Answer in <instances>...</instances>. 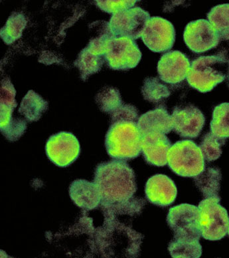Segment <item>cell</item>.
<instances>
[{"instance_id":"cell-1","label":"cell","mask_w":229,"mask_h":258,"mask_svg":"<svg viewBox=\"0 0 229 258\" xmlns=\"http://www.w3.org/2000/svg\"><path fill=\"white\" fill-rule=\"evenodd\" d=\"M94 183L101 195V203L107 207L129 203L137 190L134 171L121 160L99 164Z\"/></svg>"},{"instance_id":"cell-2","label":"cell","mask_w":229,"mask_h":258,"mask_svg":"<svg viewBox=\"0 0 229 258\" xmlns=\"http://www.w3.org/2000/svg\"><path fill=\"white\" fill-rule=\"evenodd\" d=\"M141 138L136 122L124 120L112 123L105 139L108 155L121 161L137 158L141 153Z\"/></svg>"},{"instance_id":"cell-3","label":"cell","mask_w":229,"mask_h":258,"mask_svg":"<svg viewBox=\"0 0 229 258\" xmlns=\"http://www.w3.org/2000/svg\"><path fill=\"white\" fill-rule=\"evenodd\" d=\"M227 70L228 64L218 56H201L191 62L187 82L199 92H209L225 80Z\"/></svg>"},{"instance_id":"cell-4","label":"cell","mask_w":229,"mask_h":258,"mask_svg":"<svg viewBox=\"0 0 229 258\" xmlns=\"http://www.w3.org/2000/svg\"><path fill=\"white\" fill-rule=\"evenodd\" d=\"M169 167L182 177L194 178L205 169V159L199 147L193 141H178L168 154Z\"/></svg>"},{"instance_id":"cell-5","label":"cell","mask_w":229,"mask_h":258,"mask_svg":"<svg viewBox=\"0 0 229 258\" xmlns=\"http://www.w3.org/2000/svg\"><path fill=\"white\" fill-rule=\"evenodd\" d=\"M220 198L212 197L199 203V226L201 236L205 240H221L228 233L227 211L220 205Z\"/></svg>"},{"instance_id":"cell-6","label":"cell","mask_w":229,"mask_h":258,"mask_svg":"<svg viewBox=\"0 0 229 258\" xmlns=\"http://www.w3.org/2000/svg\"><path fill=\"white\" fill-rule=\"evenodd\" d=\"M199 218V207L182 204L171 208L168 214L167 222L174 231V238L200 240L201 233Z\"/></svg>"},{"instance_id":"cell-7","label":"cell","mask_w":229,"mask_h":258,"mask_svg":"<svg viewBox=\"0 0 229 258\" xmlns=\"http://www.w3.org/2000/svg\"><path fill=\"white\" fill-rule=\"evenodd\" d=\"M141 58L140 50L132 39L116 37L108 43L105 59L112 70H131L136 68Z\"/></svg>"},{"instance_id":"cell-8","label":"cell","mask_w":229,"mask_h":258,"mask_svg":"<svg viewBox=\"0 0 229 258\" xmlns=\"http://www.w3.org/2000/svg\"><path fill=\"white\" fill-rule=\"evenodd\" d=\"M149 19L148 12L142 8L135 7L114 14L109 24L115 37H128L135 40L141 37Z\"/></svg>"},{"instance_id":"cell-9","label":"cell","mask_w":229,"mask_h":258,"mask_svg":"<svg viewBox=\"0 0 229 258\" xmlns=\"http://www.w3.org/2000/svg\"><path fill=\"white\" fill-rule=\"evenodd\" d=\"M141 39L151 51L163 53L170 51L176 40V31L173 24L161 17H152L147 21Z\"/></svg>"},{"instance_id":"cell-10","label":"cell","mask_w":229,"mask_h":258,"mask_svg":"<svg viewBox=\"0 0 229 258\" xmlns=\"http://www.w3.org/2000/svg\"><path fill=\"white\" fill-rule=\"evenodd\" d=\"M46 154L50 161L59 167H66L80 155L78 139L71 133L60 132L51 136L45 146Z\"/></svg>"},{"instance_id":"cell-11","label":"cell","mask_w":229,"mask_h":258,"mask_svg":"<svg viewBox=\"0 0 229 258\" xmlns=\"http://www.w3.org/2000/svg\"><path fill=\"white\" fill-rule=\"evenodd\" d=\"M183 39L191 51L202 53L216 48L219 43L218 33L209 21L198 20L185 27Z\"/></svg>"},{"instance_id":"cell-12","label":"cell","mask_w":229,"mask_h":258,"mask_svg":"<svg viewBox=\"0 0 229 258\" xmlns=\"http://www.w3.org/2000/svg\"><path fill=\"white\" fill-rule=\"evenodd\" d=\"M172 117L173 131L182 138H197L205 122L203 113L193 105L175 107Z\"/></svg>"},{"instance_id":"cell-13","label":"cell","mask_w":229,"mask_h":258,"mask_svg":"<svg viewBox=\"0 0 229 258\" xmlns=\"http://www.w3.org/2000/svg\"><path fill=\"white\" fill-rule=\"evenodd\" d=\"M191 63L188 57L180 51L164 54L158 64L160 78L169 84H178L187 78Z\"/></svg>"},{"instance_id":"cell-14","label":"cell","mask_w":229,"mask_h":258,"mask_svg":"<svg viewBox=\"0 0 229 258\" xmlns=\"http://www.w3.org/2000/svg\"><path fill=\"white\" fill-rule=\"evenodd\" d=\"M145 195L149 202L166 207L176 201L178 189L174 181L164 174H156L147 180Z\"/></svg>"},{"instance_id":"cell-15","label":"cell","mask_w":229,"mask_h":258,"mask_svg":"<svg viewBox=\"0 0 229 258\" xmlns=\"http://www.w3.org/2000/svg\"><path fill=\"white\" fill-rule=\"evenodd\" d=\"M172 146L170 139L162 133H148L141 138V152L145 161L150 165L166 166Z\"/></svg>"},{"instance_id":"cell-16","label":"cell","mask_w":229,"mask_h":258,"mask_svg":"<svg viewBox=\"0 0 229 258\" xmlns=\"http://www.w3.org/2000/svg\"><path fill=\"white\" fill-rule=\"evenodd\" d=\"M137 125L141 137L151 133L167 135L173 130L172 115L165 107H158L140 116Z\"/></svg>"},{"instance_id":"cell-17","label":"cell","mask_w":229,"mask_h":258,"mask_svg":"<svg viewBox=\"0 0 229 258\" xmlns=\"http://www.w3.org/2000/svg\"><path fill=\"white\" fill-rule=\"evenodd\" d=\"M70 197L81 209L93 210L101 203V197L95 183L85 180L74 181L69 188Z\"/></svg>"},{"instance_id":"cell-18","label":"cell","mask_w":229,"mask_h":258,"mask_svg":"<svg viewBox=\"0 0 229 258\" xmlns=\"http://www.w3.org/2000/svg\"><path fill=\"white\" fill-rule=\"evenodd\" d=\"M16 107L1 103V132L10 141L18 140L27 128L24 120L12 117Z\"/></svg>"},{"instance_id":"cell-19","label":"cell","mask_w":229,"mask_h":258,"mask_svg":"<svg viewBox=\"0 0 229 258\" xmlns=\"http://www.w3.org/2000/svg\"><path fill=\"white\" fill-rule=\"evenodd\" d=\"M105 61V56L99 55L87 46L79 53L74 66L79 69L81 79L86 81L92 75L100 72Z\"/></svg>"},{"instance_id":"cell-20","label":"cell","mask_w":229,"mask_h":258,"mask_svg":"<svg viewBox=\"0 0 229 258\" xmlns=\"http://www.w3.org/2000/svg\"><path fill=\"white\" fill-rule=\"evenodd\" d=\"M222 175L220 170L216 168H205L201 174L194 177L195 184L205 199L219 197Z\"/></svg>"},{"instance_id":"cell-21","label":"cell","mask_w":229,"mask_h":258,"mask_svg":"<svg viewBox=\"0 0 229 258\" xmlns=\"http://www.w3.org/2000/svg\"><path fill=\"white\" fill-rule=\"evenodd\" d=\"M47 109V102L31 90L23 99L19 113L24 115L29 121H37Z\"/></svg>"},{"instance_id":"cell-22","label":"cell","mask_w":229,"mask_h":258,"mask_svg":"<svg viewBox=\"0 0 229 258\" xmlns=\"http://www.w3.org/2000/svg\"><path fill=\"white\" fill-rule=\"evenodd\" d=\"M207 18L218 33L219 39H229V4L212 8L207 14Z\"/></svg>"},{"instance_id":"cell-23","label":"cell","mask_w":229,"mask_h":258,"mask_svg":"<svg viewBox=\"0 0 229 258\" xmlns=\"http://www.w3.org/2000/svg\"><path fill=\"white\" fill-rule=\"evenodd\" d=\"M26 26L27 20L24 14L14 12L8 18L5 26L1 29L0 35L6 44H12L20 38Z\"/></svg>"},{"instance_id":"cell-24","label":"cell","mask_w":229,"mask_h":258,"mask_svg":"<svg viewBox=\"0 0 229 258\" xmlns=\"http://www.w3.org/2000/svg\"><path fill=\"white\" fill-rule=\"evenodd\" d=\"M168 250L174 258H198L202 254V247L199 240L174 238L169 244Z\"/></svg>"},{"instance_id":"cell-25","label":"cell","mask_w":229,"mask_h":258,"mask_svg":"<svg viewBox=\"0 0 229 258\" xmlns=\"http://www.w3.org/2000/svg\"><path fill=\"white\" fill-rule=\"evenodd\" d=\"M211 133L218 139L229 138V103H223L214 109Z\"/></svg>"},{"instance_id":"cell-26","label":"cell","mask_w":229,"mask_h":258,"mask_svg":"<svg viewBox=\"0 0 229 258\" xmlns=\"http://www.w3.org/2000/svg\"><path fill=\"white\" fill-rule=\"evenodd\" d=\"M141 92L144 99L154 103H160L171 95L168 87L156 78L145 79Z\"/></svg>"},{"instance_id":"cell-27","label":"cell","mask_w":229,"mask_h":258,"mask_svg":"<svg viewBox=\"0 0 229 258\" xmlns=\"http://www.w3.org/2000/svg\"><path fill=\"white\" fill-rule=\"evenodd\" d=\"M97 102L102 111L112 114L123 105L119 91L114 87H105L97 96Z\"/></svg>"},{"instance_id":"cell-28","label":"cell","mask_w":229,"mask_h":258,"mask_svg":"<svg viewBox=\"0 0 229 258\" xmlns=\"http://www.w3.org/2000/svg\"><path fill=\"white\" fill-rule=\"evenodd\" d=\"M225 143V139H218L211 132L204 135L199 148L203 157L208 162L217 160L222 155L221 147Z\"/></svg>"},{"instance_id":"cell-29","label":"cell","mask_w":229,"mask_h":258,"mask_svg":"<svg viewBox=\"0 0 229 258\" xmlns=\"http://www.w3.org/2000/svg\"><path fill=\"white\" fill-rule=\"evenodd\" d=\"M98 7L112 15L131 9L137 1H95Z\"/></svg>"},{"instance_id":"cell-30","label":"cell","mask_w":229,"mask_h":258,"mask_svg":"<svg viewBox=\"0 0 229 258\" xmlns=\"http://www.w3.org/2000/svg\"><path fill=\"white\" fill-rule=\"evenodd\" d=\"M112 118V123L118 121L137 122L138 113L136 108L128 104H123L116 111L110 114Z\"/></svg>"},{"instance_id":"cell-31","label":"cell","mask_w":229,"mask_h":258,"mask_svg":"<svg viewBox=\"0 0 229 258\" xmlns=\"http://www.w3.org/2000/svg\"><path fill=\"white\" fill-rule=\"evenodd\" d=\"M226 78H227L228 84V86H229V63L228 64V70H227V74H226Z\"/></svg>"},{"instance_id":"cell-32","label":"cell","mask_w":229,"mask_h":258,"mask_svg":"<svg viewBox=\"0 0 229 258\" xmlns=\"http://www.w3.org/2000/svg\"><path fill=\"white\" fill-rule=\"evenodd\" d=\"M228 236H229V226H228Z\"/></svg>"}]
</instances>
